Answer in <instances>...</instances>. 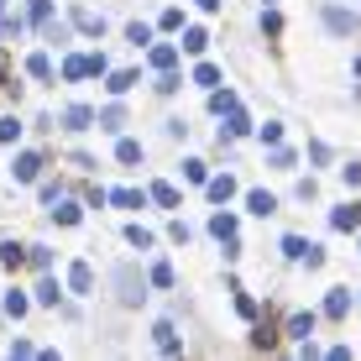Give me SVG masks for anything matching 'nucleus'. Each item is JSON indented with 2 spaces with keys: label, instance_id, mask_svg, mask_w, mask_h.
<instances>
[{
  "label": "nucleus",
  "instance_id": "nucleus-33",
  "mask_svg": "<svg viewBox=\"0 0 361 361\" xmlns=\"http://www.w3.org/2000/svg\"><path fill=\"white\" fill-rule=\"evenodd\" d=\"M183 178H189V183H209L204 178V163H183Z\"/></svg>",
  "mask_w": 361,
  "mask_h": 361
},
{
  "label": "nucleus",
  "instance_id": "nucleus-3",
  "mask_svg": "<svg viewBox=\"0 0 361 361\" xmlns=\"http://www.w3.org/2000/svg\"><path fill=\"white\" fill-rule=\"evenodd\" d=\"M325 27L330 32H356V11H345V6H325Z\"/></svg>",
  "mask_w": 361,
  "mask_h": 361
},
{
  "label": "nucleus",
  "instance_id": "nucleus-9",
  "mask_svg": "<svg viewBox=\"0 0 361 361\" xmlns=\"http://www.w3.org/2000/svg\"><path fill=\"white\" fill-rule=\"evenodd\" d=\"M73 21H79V32H90V37L105 32V16H94V11H84V6H73Z\"/></svg>",
  "mask_w": 361,
  "mask_h": 361
},
{
  "label": "nucleus",
  "instance_id": "nucleus-31",
  "mask_svg": "<svg viewBox=\"0 0 361 361\" xmlns=\"http://www.w3.org/2000/svg\"><path fill=\"white\" fill-rule=\"evenodd\" d=\"M152 283H157V288H173V267L157 262V267H152Z\"/></svg>",
  "mask_w": 361,
  "mask_h": 361
},
{
  "label": "nucleus",
  "instance_id": "nucleus-6",
  "mask_svg": "<svg viewBox=\"0 0 361 361\" xmlns=\"http://www.w3.org/2000/svg\"><path fill=\"white\" fill-rule=\"evenodd\" d=\"M68 283H73V293H90V288H94V272H90V262H73V267H68Z\"/></svg>",
  "mask_w": 361,
  "mask_h": 361
},
{
  "label": "nucleus",
  "instance_id": "nucleus-19",
  "mask_svg": "<svg viewBox=\"0 0 361 361\" xmlns=\"http://www.w3.org/2000/svg\"><path fill=\"white\" fill-rule=\"evenodd\" d=\"M152 199L163 209H178V189H173V183H152Z\"/></svg>",
  "mask_w": 361,
  "mask_h": 361
},
{
  "label": "nucleus",
  "instance_id": "nucleus-7",
  "mask_svg": "<svg viewBox=\"0 0 361 361\" xmlns=\"http://www.w3.org/2000/svg\"><path fill=\"white\" fill-rule=\"evenodd\" d=\"M147 58H152V68H157V73H168L173 63H178V47H168V42H157V47H152V53H147Z\"/></svg>",
  "mask_w": 361,
  "mask_h": 361
},
{
  "label": "nucleus",
  "instance_id": "nucleus-26",
  "mask_svg": "<svg viewBox=\"0 0 361 361\" xmlns=\"http://www.w3.org/2000/svg\"><path fill=\"white\" fill-rule=\"evenodd\" d=\"M183 47H189V53H204V47H209V37L199 32V27H189V32H183Z\"/></svg>",
  "mask_w": 361,
  "mask_h": 361
},
{
  "label": "nucleus",
  "instance_id": "nucleus-18",
  "mask_svg": "<svg viewBox=\"0 0 361 361\" xmlns=\"http://www.w3.org/2000/svg\"><path fill=\"white\" fill-rule=\"evenodd\" d=\"M209 110H215V116H231V110H235V94H231V90H215V94H209Z\"/></svg>",
  "mask_w": 361,
  "mask_h": 361
},
{
  "label": "nucleus",
  "instance_id": "nucleus-10",
  "mask_svg": "<svg viewBox=\"0 0 361 361\" xmlns=\"http://www.w3.org/2000/svg\"><path fill=\"white\" fill-rule=\"evenodd\" d=\"M37 173H42V157H37V152H21V157H16V178H21V183H32Z\"/></svg>",
  "mask_w": 361,
  "mask_h": 361
},
{
  "label": "nucleus",
  "instance_id": "nucleus-11",
  "mask_svg": "<svg viewBox=\"0 0 361 361\" xmlns=\"http://www.w3.org/2000/svg\"><path fill=\"white\" fill-rule=\"evenodd\" d=\"M204 189H209V199H215V204H226V199H235V178L226 173V178H209Z\"/></svg>",
  "mask_w": 361,
  "mask_h": 361
},
{
  "label": "nucleus",
  "instance_id": "nucleus-29",
  "mask_svg": "<svg viewBox=\"0 0 361 361\" xmlns=\"http://www.w3.org/2000/svg\"><path fill=\"white\" fill-rule=\"evenodd\" d=\"M136 84V73H110V94H126Z\"/></svg>",
  "mask_w": 361,
  "mask_h": 361
},
{
  "label": "nucleus",
  "instance_id": "nucleus-24",
  "mask_svg": "<svg viewBox=\"0 0 361 361\" xmlns=\"http://www.w3.org/2000/svg\"><path fill=\"white\" fill-rule=\"evenodd\" d=\"M58 220H63V226H79V204H73V199H58V209H53Z\"/></svg>",
  "mask_w": 361,
  "mask_h": 361
},
{
  "label": "nucleus",
  "instance_id": "nucleus-12",
  "mask_svg": "<svg viewBox=\"0 0 361 361\" xmlns=\"http://www.w3.org/2000/svg\"><path fill=\"white\" fill-rule=\"evenodd\" d=\"M330 226H335V231H351V226H361V209H356V204L335 209V215H330Z\"/></svg>",
  "mask_w": 361,
  "mask_h": 361
},
{
  "label": "nucleus",
  "instance_id": "nucleus-32",
  "mask_svg": "<svg viewBox=\"0 0 361 361\" xmlns=\"http://www.w3.org/2000/svg\"><path fill=\"white\" fill-rule=\"evenodd\" d=\"M21 257H27L21 246H0V262H6V267H21Z\"/></svg>",
  "mask_w": 361,
  "mask_h": 361
},
{
  "label": "nucleus",
  "instance_id": "nucleus-35",
  "mask_svg": "<svg viewBox=\"0 0 361 361\" xmlns=\"http://www.w3.org/2000/svg\"><path fill=\"white\" fill-rule=\"evenodd\" d=\"M37 298H42V304H58V283H53V278H47V283H42V288H37Z\"/></svg>",
  "mask_w": 361,
  "mask_h": 361
},
{
  "label": "nucleus",
  "instance_id": "nucleus-23",
  "mask_svg": "<svg viewBox=\"0 0 361 361\" xmlns=\"http://www.w3.org/2000/svg\"><path fill=\"white\" fill-rule=\"evenodd\" d=\"M27 73H32V79H53V63H47L42 53H32L27 58Z\"/></svg>",
  "mask_w": 361,
  "mask_h": 361
},
{
  "label": "nucleus",
  "instance_id": "nucleus-34",
  "mask_svg": "<svg viewBox=\"0 0 361 361\" xmlns=\"http://www.w3.org/2000/svg\"><path fill=\"white\" fill-rule=\"evenodd\" d=\"M341 178H345V189H361V163H351V168H341Z\"/></svg>",
  "mask_w": 361,
  "mask_h": 361
},
{
  "label": "nucleus",
  "instance_id": "nucleus-27",
  "mask_svg": "<svg viewBox=\"0 0 361 361\" xmlns=\"http://www.w3.org/2000/svg\"><path fill=\"white\" fill-rule=\"evenodd\" d=\"M116 157H121V163H142V142H121Z\"/></svg>",
  "mask_w": 361,
  "mask_h": 361
},
{
  "label": "nucleus",
  "instance_id": "nucleus-4",
  "mask_svg": "<svg viewBox=\"0 0 361 361\" xmlns=\"http://www.w3.org/2000/svg\"><path fill=\"white\" fill-rule=\"evenodd\" d=\"M63 126H68V131H90V126H94V110H90V105H68V110H63Z\"/></svg>",
  "mask_w": 361,
  "mask_h": 361
},
{
  "label": "nucleus",
  "instance_id": "nucleus-28",
  "mask_svg": "<svg viewBox=\"0 0 361 361\" xmlns=\"http://www.w3.org/2000/svg\"><path fill=\"white\" fill-rule=\"evenodd\" d=\"M126 241H131V246H142V252H147V246H152V231H147V226H131V231H126Z\"/></svg>",
  "mask_w": 361,
  "mask_h": 361
},
{
  "label": "nucleus",
  "instance_id": "nucleus-17",
  "mask_svg": "<svg viewBox=\"0 0 361 361\" xmlns=\"http://www.w3.org/2000/svg\"><path fill=\"white\" fill-rule=\"evenodd\" d=\"M194 84H199V90H215V84H220V68H215V63H199V68H194Z\"/></svg>",
  "mask_w": 361,
  "mask_h": 361
},
{
  "label": "nucleus",
  "instance_id": "nucleus-1",
  "mask_svg": "<svg viewBox=\"0 0 361 361\" xmlns=\"http://www.w3.org/2000/svg\"><path fill=\"white\" fill-rule=\"evenodd\" d=\"M90 73H105V58H63V79H90Z\"/></svg>",
  "mask_w": 361,
  "mask_h": 361
},
{
  "label": "nucleus",
  "instance_id": "nucleus-2",
  "mask_svg": "<svg viewBox=\"0 0 361 361\" xmlns=\"http://www.w3.org/2000/svg\"><path fill=\"white\" fill-rule=\"evenodd\" d=\"M116 288H121V304H142V278H136L131 267L116 272Z\"/></svg>",
  "mask_w": 361,
  "mask_h": 361
},
{
  "label": "nucleus",
  "instance_id": "nucleus-25",
  "mask_svg": "<svg viewBox=\"0 0 361 361\" xmlns=\"http://www.w3.org/2000/svg\"><path fill=\"white\" fill-rule=\"evenodd\" d=\"M126 37H131L136 47H147V42H152V27H147V21H131V27H126Z\"/></svg>",
  "mask_w": 361,
  "mask_h": 361
},
{
  "label": "nucleus",
  "instance_id": "nucleus-15",
  "mask_svg": "<svg viewBox=\"0 0 361 361\" xmlns=\"http://www.w3.org/2000/svg\"><path fill=\"white\" fill-rule=\"evenodd\" d=\"M288 335H293V341H309V335H314V314H293L288 319Z\"/></svg>",
  "mask_w": 361,
  "mask_h": 361
},
{
  "label": "nucleus",
  "instance_id": "nucleus-13",
  "mask_svg": "<svg viewBox=\"0 0 361 361\" xmlns=\"http://www.w3.org/2000/svg\"><path fill=\"white\" fill-rule=\"evenodd\" d=\"M152 335H157V351H168V356H173V351H178V330H173V325H168V319H163V325H157Z\"/></svg>",
  "mask_w": 361,
  "mask_h": 361
},
{
  "label": "nucleus",
  "instance_id": "nucleus-37",
  "mask_svg": "<svg viewBox=\"0 0 361 361\" xmlns=\"http://www.w3.org/2000/svg\"><path fill=\"white\" fill-rule=\"evenodd\" d=\"M16 136H21L16 121H0V142H16Z\"/></svg>",
  "mask_w": 361,
  "mask_h": 361
},
{
  "label": "nucleus",
  "instance_id": "nucleus-38",
  "mask_svg": "<svg viewBox=\"0 0 361 361\" xmlns=\"http://www.w3.org/2000/svg\"><path fill=\"white\" fill-rule=\"evenodd\" d=\"M199 6H204V11H220V0H199Z\"/></svg>",
  "mask_w": 361,
  "mask_h": 361
},
{
  "label": "nucleus",
  "instance_id": "nucleus-16",
  "mask_svg": "<svg viewBox=\"0 0 361 361\" xmlns=\"http://www.w3.org/2000/svg\"><path fill=\"white\" fill-rule=\"evenodd\" d=\"M246 131H252V121H246V116H241V105H235L231 116H226V131H220V136H246Z\"/></svg>",
  "mask_w": 361,
  "mask_h": 361
},
{
  "label": "nucleus",
  "instance_id": "nucleus-5",
  "mask_svg": "<svg viewBox=\"0 0 361 361\" xmlns=\"http://www.w3.org/2000/svg\"><path fill=\"white\" fill-rule=\"evenodd\" d=\"M283 257H293V262H309V257H314V241H304V235H283Z\"/></svg>",
  "mask_w": 361,
  "mask_h": 361
},
{
  "label": "nucleus",
  "instance_id": "nucleus-36",
  "mask_svg": "<svg viewBox=\"0 0 361 361\" xmlns=\"http://www.w3.org/2000/svg\"><path fill=\"white\" fill-rule=\"evenodd\" d=\"M178 84H183V79H178V73H173V68H168V73H163V79H157V90H163V94H173V90H178Z\"/></svg>",
  "mask_w": 361,
  "mask_h": 361
},
{
  "label": "nucleus",
  "instance_id": "nucleus-14",
  "mask_svg": "<svg viewBox=\"0 0 361 361\" xmlns=\"http://www.w3.org/2000/svg\"><path fill=\"white\" fill-rule=\"evenodd\" d=\"M345 309H351V293H341V288H335V293L325 298V314H330V319H345Z\"/></svg>",
  "mask_w": 361,
  "mask_h": 361
},
{
  "label": "nucleus",
  "instance_id": "nucleus-20",
  "mask_svg": "<svg viewBox=\"0 0 361 361\" xmlns=\"http://www.w3.org/2000/svg\"><path fill=\"white\" fill-rule=\"evenodd\" d=\"M142 199H147V194H136V189H116V194H110V204H121V209H142Z\"/></svg>",
  "mask_w": 361,
  "mask_h": 361
},
{
  "label": "nucleus",
  "instance_id": "nucleus-30",
  "mask_svg": "<svg viewBox=\"0 0 361 361\" xmlns=\"http://www.w3.org/2000/svg\"><path fill=\"white\" fill-rule=\"evenodd\" d=\"M32 21H42V27H47V21H53V0H32Z\"/></svg>",
  "mask_w": 361,
  "mask_h": 361
},
{
  "label": "nucleus",
  "instance_id": "nucleus-39",
  "mask_svg": "<svg viewBox=\"0 0 361 361\" xmlns=\"http://www.w3.org/2000/svg\"><path fill=\"white\" fill-rule=\"evenodd\" d=\"M0 6H6V0H0Z\"/></svg>",
  "mask_w": 361,
  "mask_h": 361
},
{
  "label": "nucleus",
  "instance_id": "nucleus-8",
  "mask_svg": "<svg viewBox=\"0 0 361 361\" xmlns=\"http://www.w3.org/2000/svg\"><path fill=\"white\" fill-rule=\"evenodd\" d=\"M246 209H252V215H272V209H278V199H272L267 189H252V194H246Z\"/></svg>",
  "mask_w": 361,
  "mask_h": 361
},
{
  "label": "nucleus",
  "instance_id": "nucleus-22",
  "mask_svg": "<svg viewBox=\"0 0 361 361\" xmlns=\"http://www.w3.org/2000/svg\"><path fill=\"white\" fill-rule=\"evenodd\" d=\"M99 126H105V131H121V126H126V110H121V105L99 110Z\"/></svg>",
  "mask_w": 361,
  "mask_h": 361
},
{
  "label": "nucleus",
  "instance_id": "nucleus-21",
  "mask_svg": "<svg viewBox=\"0 0 361 361\" xmlns=\"http://www.w3.org/2000/svg\"><path fill=\"white\" fill-rule=\"evenodd\" d=\"M209 231H215L220 241H235V215H215V220H209Z\"/></svg>",
  "mask_w": 361,
  "mask_h": 361
}]
</instances>
